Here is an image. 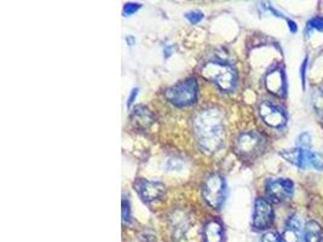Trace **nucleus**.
Listing matches in <instances>:
<instances>
[{
	"label": "nucleus",
	"mask_w": 323,
	"mask_h": 242,
	"mask_svg": "<svg viewBox=\"0 0 323 242\" xmlns=\"http://www.w3.org/2000/svg\"><path fill=\"white\" fill-rule=\"evenodd\" d=\"M194 136L202 150L216 152L224 140V115L217 108L201 110L192 122Z\"/></svg>",
	"instance_id": "f257e3e1"
},
{
	"label": "nucleus",
	"mask_w": 323,
	"mask_h": 242,
	"mask_svg": "<svg viewBox=\"0 0 323 242\" xmlns=\"http://www.w3.org/2000/svg\"><path fill=\"white\" fill-rule=\"evenodd\" d=\"M201 76L208 82H214L222 91L230 92L235 88L238 76L232 66L222 62L204 63L201 68Z\"/></svg>",
	"instance_id": "f03ea898"
},
{
	"label": "nucleus",
	"mask_w": 323,
	"mask_h": 242,
	"mask_svg": "<svg viewBox=\"0 0 323 242\" xmlns=\"http://www.w3.org/2000/svg\"><path fill=\"white\" fill-rule=\"evenodd\" d=\"M166 98L177 106L194 104L198 98V84L194 78H189L177 85L172 86L165 92Z\"/></svg>",
	"instance_id": "7ed1b4c3"
},
{
	"label": "nucleus",
	"mask_w": 323,
	"mask_h": 242,
	"mask_svg": "<svg viewBox=\"0 0 323 242\" xmlns=\"http://www.w3.org/2000/svg\"><path fill=\"white\" fill-rule=\"evenodd\" d=\"M265 148V138L256 131L244 132L236 140V152L244 159H253Z\"/></svg>",
	"instance_id": "20e7f679"
},
{
	"label": "nucleus",
	"mask_w": 323,
	"mask_h": 242,
	"mask_svg": "<svg viewBox=\"0 0 323 242\" xmlns=\"http://www.w3.org/2000/svg\"><path fill=\"white\" fill-rule=\"evenodd\" d=\"M226 194V180H224V178L222 176L214 174L207 177V180H204V184L202 195L204 201L208 204V206L212 207V208H219L222 206V204L224 202Z\"/></svg>",
	"instance_id": "39448f33"
},
{
	"label": "nucleus",
	"mask_w": 323,
	"mask_h": 242,
	"mask_svg": "<svg viewBox=\"0 0 323 242\" xmlns=\"http://www.w3.org/2000/svg\"><path fill=\"white\" fill-rule=\"evenodd\" d=\"M294 184L292 180L286 178H275V180H268L266 192L268 196L275 202H282L288 200L293 195Z\"/></svg>",
	"instance_id": "423d86ee"
},
{
	"label": "nucleus",
	"mask_w": 323,
	"mask_h": 242,
	"mask_svg": "<svg viewBox=\"0 0 323 242\" xmlns=\"http://www.w3.org/2000/svg\"><path fill=\"white\" fill-rule=\"evenodd\" d=\"M274 220V211L269 201L258 198L254 204L253 212V226L258 230L268 229Z\"/></svg>",
	"instance_id": "0eeeda50"
},
{
	"label": "nucleus",
	"mask_w": 323,
	"mask_h": 242,
	"mask_svg": "<svg viewBox=\"0 0 323 242\" xmlns=\"http://www.w3.org/2000/svg\"><path fill=\"white\" fill-rule=\"evenodd\" d=\"M259 114L264 122L271 128H280L287 122V116H286L284 109L270 102H263L259 106Z\"/></svg>",
	"instance_id": "6e6552de"
},
{
	"label": "nucleus",
	"mask_w": 323,
	"mask_h": 242,
	"mask_svg": "<svg viewBox=\"0 0 323 242\" xmlns=\"http://www.w3.org/2000/svg\"><path fill=\"white\" fill-rule=\"evenodd\" d=\"M134 188L146 202H152L158 198L165 192V186L160 182L138 180L134 183Z\"/></svg>",
	"instance_id": "1a4fd4ad"
},
{
	"label": "nucleus",
	"mask_w": 323,
	"mask_h": 242,
	"mask_svg": "<svg viewBox=\"0 0 323 242\" xmlns=\"http://www.w3.org/2000/svg\"><path fill=\"white\" fill-rule=\"evenodd\" d=\"M284 159L293 165L305 168V167L311 166V158H312V152L304 148H296V149H286L280 152Z\"/></svg>",
	"instance_id": "9d476101"
},
{
	"label": "nucleus",
	"mask_w": 323,
	"mask_h": 242,
	"mask_svg": "<svg viewBox=\"0 0 323 242\" xmlns=\"http://www.w3.org/2000/svg\"><path fill=\"white\" fill-rule=\"evenodd\" d=\"M265 86L268 91L278 97H284L286 94V79L281 69H274L265 78Z\"/></svg>",
	"instance_id": "9b49d317"
},
{
	"label": "nucleus",
	"mask_w": 323,
	"mask_h": 242,
	"mask_svg": "<svg viewBox=\"0 0 323 242\" xmlns=\"http://www.w3.org/2000/svg\"><path fill=\"white\" fill-rule=\"evenodd\" d=\"M302 235V223L296 216H292L286 223V228L282 234L284 242H299Z\"/></svg>",
	"instance_id": "f8f14e48"
},
{
	"label": "nucleus",
	"mask_w": 323,
	"mask_h": 242,
	"mask_svg": "<svg viewBox=\"0 0 323 242\" xmlns=\"http://www.w3.org/2000/svg\"><path fill=\"white\" fill-rule=\"evenodd\" d=\"M131 121L134 124L136 128L146 130L152 125V115L150 112L146 108H144V106H136L134 112H132Z\"/></svg>",
	"instance_id": "ddd939ff"
},
{
	"label": "nucleus",
	"mask_w": 323,
	"mask_h": 242,
	"mask_svg": "<svg viewBox=\"0 0 323 242\" xmlns=\"http://www.w3.org/2000/svg\"><path fill=\"white\" fill-rule=\"evenodd\" d=\"M223 228L218 222L212 220L204 228V242H223Z\"/></svg>",
	"instance_id": "4468645a"
},
{
	"label": "nucleus",
	"mask_w": 323,
	"mask_h": 242,
	"mask_svg": "<svg viewBox=\"0 0 323 242\" xmlns=\"http://www.w3.org/2000/svg\"><path fill=\"white\" fill-rule=\"evenodd\" d=\"M322 240V230L321 226L316 222H308L305 226V238L304 242H321Z\"/></svg>",
	"instance_id": "2eb2a0df"
},
{
	"label": "nucleus",
	"mask_w": 323,
	"mask_h": 242,
	"mask_svg": "<svg viewBox=\"0 0 323 242\" xmlns=\"http://www.w3.org/2000/svg\"><path fill=\"white\" fill-rule=\"evenodd\" d=\"M308 30H316L318 32H323V17L316 16L308 23Z\"/></svg>",
	"instance_id": "dca6fc26"
},
{
	"label": "nucleus",
	"mask_w": 323,
	"mask_h": 242,
	"mask_svg": "<svg viewBox=\"0 0 323 242\" xmlns=\"http://www.w3.org/2000/svg\"><path fill=\"white\" fill-rule=\"evenodd\" d=\"M186 17L188 18V21L190 23L196 24V23L202 21L204 15H202V12H200V11H190V12L186 14Z\"/></svg>",
	"instance_id": "f3484780"
},
{
	"label": "nucleus",
	"mask_w": 323,
	"mask_h": 242,
	"mask_svg": "<svg viewBox=\"0 0 323 242\" xmlns=\"http://www.w3.org/2000/svg\"><path fill=\"white\" fill-rule=\"evenodd\" d=\"M262 242H284V240H282V236H280L278 232H270L262 238Z\"/></svg>",
	"instance_id": "a211bd4d"
},
{
	"label": "nucleus",
	"mask_w": 323,
	"mask_h": 242,
	"mask_svg": "<svg viewBox=\"0 0 323 242\" xmlns=\"http://www.w3.org/2000/svg\"><path fill=\"white\" fill-rule=\"evenodd\" d=\"M140 8V4H136V2H128V4H125V6H124V15L125 16L134 15Z\"/></svg>",
	"instance_id": "6ab92c4d"
},
{
	"label": "nucleus",
	"mask_w": 323,
	"mask_h": 242,
	"mask_svg": "<svg viewBox=\"0 0 323 242\" xmlns=\"http://www.w3.org/2000/svg\"><path fill=\"white\" fill-rule=\"evenodd\" d=\"M131 220V214H130V207L128 202L124 198L122 200V222L124 224H128Z\"/></svg>",
	"instance_id": "aec40b11"
},
{
	"label": "nucleus",
	"mask_w": 323,
	"mask_h": 242,
	"mask_svg": "<svg viewBox=\"0 0 323 242\" xmlns=\"http://www.w3.org/2000/svg\"><path fill=\"white\" fill-rule=\"evenodd\" d=\"M310 140H311V137L308 134H304L300 136V144L302 146L300 148H308V146H310Z\"/></svg>",
	"instance_id": "412c9836"
},
{
	"label": "nucleus",
	"mask_w": 323,
	"mask_h": 242,
	"mask_svg": "<svg viewBox=\"0 0 323 242\" xmlns=\"http://www.w3.org/2000/svg\"><path fill=\"white\" fill-rule=\"evenodd\" d=\"M306 67H308V57L304 60L302 66V88L305 86V72H306Z\"/></svg>",
	"instance_id": "4be33fe9"
},
{
	"label": "nucleus",
	"mask_w": 323,
	"mask_h": 242,
	"mask_svg": "<svg viewBox=\"0 0 323 242\" xmlns=\"http://www.w3.org/2000/svg\"><path fill=\"white\" fill-rule=\"evenodd\" d=\"M137 88H134V90H132V92H131V94H130V97H128V106H131L132 104V103H134V98H136V96H137Z\"/></svg>",
	"instance_id": "5701e85b"
},
{
	"label": "nucleus",
	"mask_w": 323,
	"mask_h": 242,
	"mask_svg": "<svg viewBox=\"0 0 323 242\" xmlns=\"http://www.w3.org/2000/svg\"><path fill=\"white\" fill-rule=\"evenodd\" d=\"M288 26H290V30L292 32V33H296V30H298V27H296V22L290 21V20H288Z\"/></svg>",
	"instance_id": "b1692460"
},
{
	"label": "nucleus",
	"mask_w": 323,
	"mask_h": 242,
	"mask_svg": "<svg viewBox=\"0 0 323 242\" xmlns=\"http://www.w3.org/2000/svg\"><path fill=\"white\" fill-rule=\"evenodd\" d=\"M321 242H323V238H322V240H321Z\"/></svg>",
	"instance_id": "393cba45"
}]
</instances>
